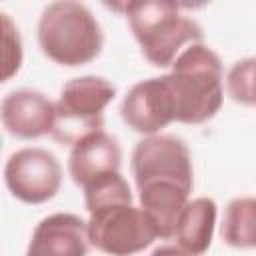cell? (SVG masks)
Segmentation results:
<instances>
[{
    "label": "cell",
    "mask_w": 256,
    "mask_h": 256,
    "mask_svg": "<svg viewBox=\"0 0 256 256\" xmlns=\"http://www.w3.org/2000/svg\"><path fill=\"white\" fill-rule=\"evenodd\" d=\"M116 88L100 76H82L70 80L54 104L52 136L62 144H74L80 138L102 130L104 108L114 100Z\"/></svg>",
    "instance_id": "obj_4"
},
{
    "label": "cell",
    "mask_w": 256,
    "mask_h": 256,
    "mask_svg": "<svg viewBox=\"0 0 256 256\" xmlns=\"http://www.w3.org/2000/svg\"><path fill=\"white\" fill-rule=\"evenodd\" d=\"M54 104L36 90H14L0 104V120L4 128L22 140L52 134Z\"/></svg>",
    "instance_id": "obj_9"
},
{
    "label": "cell",
    "mask_w": 256,
    "mask_h": 256,
    "mask_svg": "<svg viewBox=\"0 0 256 256\" xmlns=\"http://www.w3.org/2000/svg\"><path fill=\"white\" fill-rule=\"evenodd\" d=\"M216 224V204L212 198H196L186 202L178 214L174 236L178 246L190 254H204L210 248Z\"/></svg>",
    "instance_id": "obj_12"
},
{
    "label": "cell",
    "mask_w": 256,
    "mask_h": 256,
    "mask_svg": "<svg viewBox=\"0 0 256 256\" xmlns=\"http://www.w3.org/2000/svg\"><path fill=\"white\" fill-rule=\"evenodd\" d=\"M120 162L122 152L116 138L98 130L72 144L68 170L72 180L84 188L98 178L120 172Z\"/></svg>",
    "instance_id": "obj_10"
},
{
    "label": "cell",
    "mask_w": 256,
    "mask_h": 256,
    "mask_svg": "<svg viewBox=\"0 0 256 256\" xmlns=\"http://www.w3.org/2000/svg\"><path fill=\"white\" fill-rule=\"evenodd\" d=\"M22 66V38L12 18L0 12V84L8 82Z\"/></svg>",
    "instance_id": "obj_14"
},
{
    "label": "cell",
    "mask_w": 256,
    "mask_h": 256,
    "mask_svg": "<svg viewBox=\"0 0 256 256\" xmlns=\"http://www.w3.org/2000/svg\"><path fill=\"white\" fill-rule=\"evenodd\" d=\"M38 44L56 64L82 66L102 52L104 34L94 14L84 4L64 0L52 2L42 10Z\"/></svg>",
    "instance_id": "obj_3"
},
{
    "label": "cell",
    "mask_w": 256,
    "mask_h": 256,
    "mask_svg": "<svg viewBox=\"0 0 256 256\" xmlns=\"http://www.w3.org/2000/svg\"><path fill=\"white\" fill-rule=\"evenodd\" d=\"M228 92L234 102L254 104V60L246 58L236 62L228 74Z\"/></svg>",
    "instance_id": "obj_15"
},
{
    "label": "cell",
    "mask_w": 256,
    "mask_h": 256,
    "mask_svg": "<svg viewBox=\"0 0 256 256\" xmlns=\"http://www.w3.org/2000/svg\"><path fill=\"white\" fill-rule=\"evenodd\" d=\"M136 186L170 182L192 192V158L184 140L170 134H152L140 140L132 152Z\"/></svg>",
    "instance_id": "obj_6"
},
{
    "label": "cell",
    "mask_w": 256,
    "mask_h": 256,
    "mask_svg": "<svg viewBox=\"0 0 256 256\" xmlns=\"http://www.w3.org/2000/svg\"><path fill=\"white\" fill-rule=\"evenodd\" d=\"M10 194L26 204H42L56 196L62 184V168L56 156L44 148L14 152L4 168Z\"/></svg>",
    "instance_id": "obj_7"
},
{
    "label": "cell",
    "mask_w": 256,
    "mask_h": 256,
    "mask_svg": "<svg viewBox=\"0 0 256 256\" xmlns=\"http://www.w3.org/2000/svg\"><path fill=\"white\" fill-rule=\"evenodd\" d=\"M110 8L128 16L144 58L158 68L172 66L184 44H200L204 36L200 24L182 14V6L174 2H126Z\"/></svg>",
    "instance_id": "obj_2"
},
{
    "label": "cell",
    "mask_w": 256,
    "mask_h": 256,
    "mask_svg": "<svg viewBox=\"0 0 256 256\" xmlns=\"http://www.w3.org/2000/svg\"><path fill=\"white\" fill-rule=\"evenodd\" d=\"M222 238L234 248H252L256 244V202L254 198H234L224 214Z\"/></svg>",
    "instance_id": "obj_13"
},
{
    "label": "cell",
    "mask_w": 256,
    "mask_h": 256,
    "mask_svg": "<svg viewBox=\"0 0 256 256\" xmlns=\"http://www.w3.org/2000/svg\"><path fill=\"white\" fill-rule=\"evenodd\" d=\"M0 146H2V140H0Z\"/></svg>",
    "instance_id": "obj_17"
},
{
    "label": "cell",
    "mask_w": 256,
    "mask_h": 256,
    "mask_svg": "<svg viewBox=\"0 0 256 256\" xmlns=\"http://www.w3.org/2000/svg\"><path fill=\"white\" fill-rule=\"evenodd\" d=\"M86 222L74 214L58 212L36 226L26 256H86Z\"/></svg>",
    "instance_id": "obj_11"
},
{
    "label": "cell",
    "mask_w": 256,
    "mask_h": 256,
    "mask_svg": "<svg viewBox=\"0 0 256 256\" xmlns=\"http://www.w3.org/2000/svg\"><path fill=\"white\" fill-rule=\"evenodd\" d=\"M222 62L204 44H190L172 62L166 82L174 100V120L202 124L216 116L222 106Z\"/></svg>",
    "instance_id": "obj_1"
},
{
    "label": "cell",
    "mask_w": 256,
    "mask_h": 256,
    "mask_svg": "<svg viewBox=\"0 0 256 256\" xmlns=\"http://www.w3.org/2000/svg\"><path fill=\"white\" fill-rule=\"evenodd\" d=\"M122 120L140 134H156L174 122V100L166 76L134 84L120 106Z\"/></svg>",
    "instance_id": "obj_8"
},
{
    "label": "cell",
    "mask_w": 256,
    "mask_h": 256,
    "mask_svg": "<svg viewBox=\"0 0 256 256\" xmlns=\"http://www.w3.org/2000/svg\"><path fill=\"white\" fill-rule=\"evenodd\" d=\"M88 212V244L104 254L132 256L148 248L154 238H158L142 208L132 206V200L106 202Z\"/></svg>",
    "instance_id": "obj_5"
},
{
    "label": "cell",
    "mask_w": 256,
    "mask_h": 256,
    "mask_svg": "<svg viewBox=\"0 0 256 256\" xmlns=\"http://www.w3.org/2000/svg\"><path fill=\"white\" fill-rule=\"evenodd\" d=\"M150 256H196V254H190V252H186V250H182L180 246H160V248H156Z\"/></svg>",
    "instance_id": "obj_16"
}]
</instances>
